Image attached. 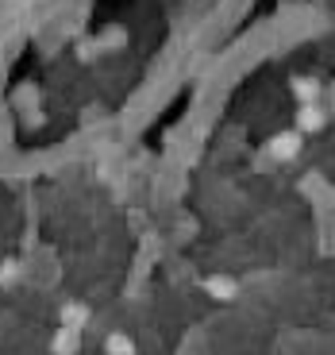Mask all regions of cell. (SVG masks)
Returning <instances> with one entry per match:
<instances>
[{
	"mask_svg": "<svg viewBox=\"0 0 335 355\" xmlns=\"http://www.w3.org/2000/svg\"><path fill=\"white\" fill-rule=\"evenodd\" d=\"M89 320H93V313H89L85 302H66L62 309H58V324H62V329L81 332V329H89Z\"/></svg>",
	"mask_w": 335,
	"mask_h": 355,
	"instance_id": "1",
	"label": "cell"
},
{
	"mask_svg": "<svg viewBox=\"0 0 335 355\" xmlns=\"http://www.w3.org/2000/svg\"><path fill=\"white\" fill-rule=\"evenodd\" d=\"M324 124H327V116L320 105H300L297 108V135H316V132H324Z\"/></svg>",
	"mask_w": 335,
	"mask_h": 355,
	"instance_id": "2",
	"label": "cell"
},
{
	"mask_svg": "<svg viewBox=\"0 0 335 355\" xmlns=\"http://www.w3.org/2000/svg\"><path fill=\"white\" fill-rule=\"evenodd\" d=\"M81 352V332H73V329H54V336H51V355H78Z\"/></svg>",
	"mask_w": 335,
	"mask_h": 355,
	"instance_id": "3",
	"label": "cell"
},
{
	"mask_svg": "<svg viewBox=\"0 0 335 355\" xmlns=\"http://www.w3.org/2000/svg\"><path fill=\"white\" fill-rule=\"evenodd\" d=\"M204 293L216 297V302H231V297L239 293V282L228 278V275H212V278H204Z\"/></svg>",
	"mask_w": 335,
	"mask_h": 355,
	"instance_id": "4",
	"label": "cell"
},
{
	"mask_svg": "<svg viewBox=\"0 0 335 355\" xmlns=\"http://www.w3.org/2000/svg\"><path fill=\"white\" fill-rule=\"evenodd\" d=\"M297 151H300V135L297 132H282V135H273V139H270V155H273V159L289 162V159H297Z\"/></svg>",
	"mask_w": 335,
	"mask_h": 355,
	"instance_id": "5",
	"label": "cell"
},
{
	"mask_svg": "<svg viewBox=\"0 0 335 355\" xmlns=\"http://www.w3.org/2000/svg\"><path fill=\"white\" fill-rule=\"evenodd\" d=\"M289 85H293V97H297L300 105H316V101H320V81H316V78H305V73H297Z\"/></svg>",
	"mask_w": 335,
	"mask_h": 355,
	"instance_id": "6",
	"label": "cell"
},
{
	"mask_svg": "<svg viewBox=\"0 0 335 355\" xmlns=\"http://www.w3.org/2000/svg\"><path fill=\"white\" fill-rule=\"evenodd\" d=\"M19 278H24V266H19L16 255L0 259V290H12V286H19Z\"/></svg>",
	"mask_w": 335,
	"mask_h": 355,
	"instance_id": "7",
	"label": "cell"
},
{
	"mask_svg": "<svg viewBox=\"0 0 335 355\" xmlns=\"http://www.w3.org/2000/svg\"><path fill=\"white\" fill-rule=\"evenodd\" d=\"M105 355H135V340L127 336V332H108Z\"/></svg>",
	"mask_w": 335,
	"mask_h": 355,
	"instance_id": "8",
	"label": "cell"
}]
</instances>
